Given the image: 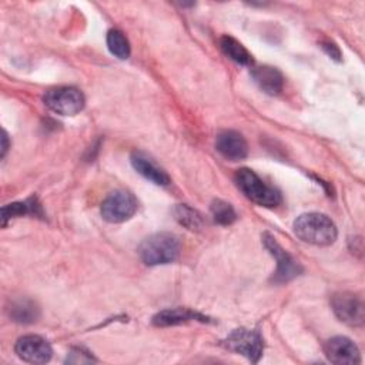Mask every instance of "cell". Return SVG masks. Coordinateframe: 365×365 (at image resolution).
<instances>
[{
	"label": "cell",
	"instance_id": "obj_20",
	"mask_svg": "<svg viewBox=\"0 0 365 365\" xmlns=\"http://www.w3.org/2000/svg\"><path fill=\"white\" fill-rule=\"evenodd\" d=\"M30 211H31V207H30L29 202H13V204L4 205L1 208V224H3V227L7 224V221L10 218L27 214Z\"/></svg>",
	"mask_w": 365,
	"mask_h": 365
},
{
	"label": "cell",
	"instance_id": "obj_10",
	"mask_svg": "<svg viewBox=\"0 0 365 365\" xmlns=\"http://www.w3.org/2000/svg\"><path fill=\"white\" fill-rule=\"evenodd\" d=\"M324 352L332 364L355 365L361 362L358 346L346 336H334L325 342Z\"/></svg>",
	"mask_w": 365,
	"mask_h": 365
},
{
	"label": "cell",
	"instance_id": "obj_13",
	"mask_svg": "<svg viewBox=\"0 0 365 365\" xmlns=\"http://www.w3.org/2000/svg\"><path fill=\"white\" fill-rule=\"evenodd\" d=\"M195 319L202 322L207 321L205 317L188 308H168L155 314L153 318V324L157 327H171V325H178L188 321H195Z\"/></svg>",
	"mask_w": 365,
	"mask_h": 365
},
{
	"label": "cell",
	"instance_id": "obj_15",
	"mask_svg": "<svg viewBox=\"0 0 365 365\" xmlns=\"http://www.w3.org/2000/svg\"><path fill=\"white\" fill-rule=\"evenodd\" d=\"M220 47H221L222 53L232 61H235L241 66H252L254 64V58H252L251 53L234 37L222 36L220 38Z\"/></svg>",
	"mask_w": 365,
	"mask_h": 365
},
{
	"label": "cell",
	"instance_id": "obj_23",
	"mask_svg": "<svg viewBox=\"0 0 365 365\" xmlns=\"http://www.w3.org/2000/svg\"><path fill=\"white\" fill-rule=\"evenodd\" d=\"M9 148V141H7V134L6 131H3V135H1V158L6 155V151Z\"/></svg>",
	"mask_w": 365,
	"mask_h": 365
},
{
	"label": "cell",
	"instance_id": "obj_2",
	"mask_svg": "<svg viewBox=\"0 0 365 365\" xmlns=\"http://www.w3.org/2000/svg\"><path fill=\"white\" fill-rule=\"evenodd\" d=\"M138 254L145 265L170 264L180 254V240L171 232H155L140 244Z\"/></svg>",
	"mask_w": 365,
	"mask_h": 365
},
{
	"label": "cell",
	"instance_id": "obj_22",
	"mask_svg": "<svg viewBox=\"0 0 365 365\" xmlns=\"http://www.w3.org/2000/svg\"><path fill=\"white\" fill-rule=\"evenodd\" d=\"M321 47L325 50V53H327L331 58H334V60H336V61L341 60V51H339L338 46H335L334 43H331V41H322V43H321Z\"/></svg>",
	"mask_w": 365,
	"mask_h": 365
},
{
	"label": "cell",
	"instance_id": "obj_12",
	"mask_svg": "<svg viewBox=\"0 0 365 365\" xmlns=\"http://www.w3.org/2000/svg\"><path fill=\"white\" fill-rule=\"evenodd\" d=\"M131 164L134 170L141 174L144 178L151 181L155 185L165 187L170 184V177L168 174L157 164L154 163L150 157H147L143 153H133L131 155Z\"/></svg>",
	"mask_w": 365,
	"mask_h": 365
},
{
	"label": "cell",
	"instance_id": "obj_17",
	"mask_svg": "<svg viewBox=\"0 0 365 365\" xmlns=\"http://www.w3.org/2000/svg\"><path fill=\"white\" fill-rule=\"evenodd\" d=\"M174 215H175V220L181 225L187 227L188 230H198L202 227L201 215L195 210L190 208L188 205H184V204L177 205L174 208Z\"/></svg>",
	"mask_w": 365,
	"mask_h": 365
},
{
	"label": "cell",
	"instance_id": "obj_7",
	"mask_svg": "<svg viewBox=\"0 0 365 365\" xmlns=\"http://www.w3.org/2000/svg\"><path fill=\"white\" fill-rule=\"evenodd\" d=\"M335 315L348 325H362L365 318L364 302L354 292H338L331 299Z\"/></svg>",
	"mask_w": 365,
	"mask_h": 365
},
{
	"label": "cell",
	"instance_id": "obj_1",
	"mask_svg": "<svg viewBox=\"0 0 365 365\" xmlns=\"http://www.w3.org/2000/svg\"><path fill=\"white\" fill-rule=\"evenodd\" d=\"M294 232L304 242L314 245H329L338 235L332 220L321 212L301 214L294 221Z\"/></svg>",
	"mask_w": 365,
	"mask_h": 365
},
{
	"label": "cell",
	"instance_id": "obj_5",
	"mask_svg": "<svg viewBox=\"0 0 365 365\" xmlns=\"http://www.w3.org/2000/svg\"><path fill=\"white\" fill-rule=\"evenodd\" d=\"M44 104L60 115H76L84 107V96L76 87H56L43 97Z\"/></svg>",
	"mask_w": 365,
	"mask_h": 365
},
{
	"label": "cell",
	"instance_id": "obj_3",
	"mask_svg": "<svg viewBox=\"0 0 365 365\" xmlns=\"http://www.w3.org/2000/svg\"><path fill=\"white\" fill-rule=\"evenodd\" d=\"M235 184L242 191V194L262 207H275L281 201L279 192L265 184L252 170L241 168L235 174Z\"/></svg>",
	"mask_w": 365,
	"mask_h": 365
},
{
	"label": "cell",
	"instance_id": "obj_18",
	"mask_svg": "<svg viewBox=\"0 0 365 365\" xmlns=\"http://www.w3.org/2000/svg\"><path fill=\"white\" fill-rule=\"evenodd\" d=\"M211 214H212L214 221L221 225H230L237 218V214H235L232 205L222 200H214L211 202Z\"/></svg>",
	"mask_w": 365,
	"mask_h": 365
},
{
	"label": "cell",
	"instance_id": "obj_9",
	"mask_svg": "<svg viewBox=\"0 0 365 365\" xmlns=\"http://www.w3.org/2000/svg\"><path fill=\"white\" fill-rule=\"evenodd\" d=\"M14 351L19 358L30 364H46L53 354L50 344L38 335H24L19 338Z\"/></svg>",
	"mask_w": 365,
	"mask_h": 365
},
{
	"label": "cell",
	"instance_id": "obj_19",
	"mask_svg": "<svg viewBox=\"0 0 365 365\" xmlns=\"http://www.w3.org/2000/svg\"><path fill=\"white\" fill-rule=\"evenodd\" d=\"M10 314L14 318V321L27 324V322L36 321V318L38 315V309L30 301H19V302L13 304Z\"/></svg>",
	"mask_w": 365,
	"mask_h": 365
},
{
	"label": "cell",
	"instance_id": "obj_6",
	"mask_svg": "<svg viewBox=\"0 0 365 365\" xmlns=\"http://www.w3.org/2000/svg\"><path fill=\"white\" fill-rule=\"evenodd\" d=\"M137 211V200L125 190L110 192L101 202V217L108 222H124Z\"/></svg>",
	"mask_w": 365,
	"mask_h": 365
},
{
	"label": "cell",
	"instance_id": "obj_14",
	"mask_svg": "<svg viewBox=\"0 0 365 365\" xmlns=\"http://www.w3.org/2000/svg\"><path fill=\"white\" fill-rule=\"evenodd\" d=\"M252 77L258 84V87L267 94L274 96L282 90L284 78H282V74L275 67H271V66L255 67L252 70Z\"/></svg>",
	"mask_w": 365,
	"mask_h": 365
},
{
	"label": "cell",
	"instance_id": "obj_4",
	"mask_svg": "<svg viewBox=\"0 0 365 365\" xmlns=\"http://www.w3.org/2000/svg\"><path fill=\"white\" fill-rule=\"evenodd\" d=\"M222 345L251 362H258V359L262 355L264 351V339L261 334L255 329H247V328H240L232 331L224 341Z\"/></svg>",
	"mask_w": 365,
	"mask_h": 365
},
{
	"label": "cell",
	"instance_id": "obj_8",
	"mask_svg": "<svg viewBox=\"0 0 365 365\" xmlns=\"http://www.w3.org/2000/svg\"><path fill=\"white\" fill-rule=\"evenodd\" d=\"M264 245L277 259V272L274 275L275 282H287L299 275V272L302 271L301 265L277 242L272 235H264Z\"/></svg>",
	"mask_w": 365,
	"mask_h": 365
},
{
	"label": "cell",
	"instance_id": "obj_21",
	"mask_svg": "<svg viewBox=\"0 0 365 365\" xmlns=\"http://www.w3.org/2000/svg\"><path fill=\"white\" fill-rule=\"evenodd\" d=\"M67 362H71V364H90V362H94L93 356L88 355V352H84L83 349H73L70 352V355L67 356Z\"/></svg>",
	"mask_w": 365,
	"mask_h": 365
},
{
	"label": "cell",
	"instance_id": "obj_16",
	"mask_svg": "<svg viewBox=\"0 0 365 365\" xmlns=\"http://www.w3.org/2000/svg\"><path fill=\"white\" fill-rule=\"evenodd\" d=\"M107 47L110 53L120 60L130 57V43L120 30L113 29L107 33Z\"/></svg>",
	"mask_w": 365,
	"mask_h": 365
},
{
	"label": "cell",
	"instance_id": "obj_11",
	"mask_svg": "<svg viewBox=\"0 0 365 365\" xmlns=\"http://www.w3.org/2000/svg\"><path fill=\"white\" fill-rule=\"evenodd\" d=\"M215 148L217 151L231 161H238L247 157L248 154V145L242 134L234 131V130H225L221 131L217 135L215 140Z\"/></svg>",
	"mask_w": 365,
	"mask_h": 365
}]
</instances>
